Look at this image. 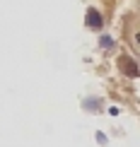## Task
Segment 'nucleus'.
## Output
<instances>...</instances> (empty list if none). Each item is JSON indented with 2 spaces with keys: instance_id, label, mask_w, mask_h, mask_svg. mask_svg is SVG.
<instances>
[{
  "instance_id": "nucleus-2",
  "label": "nucleus",
  "mask_w": 140,
  "mask_h": 147,
  "mask_svg": "<svg viewBox=\"0 0 140 147\" xmlns=\"http://www.w3.org/2000/svg\"><path fill=\"white\" fill-rule=\"evenodd\" d=\"M87 24H89V27H94V29H99L101 27V15L97 10H89L87 12Z\"/></svg>"
},
{
  "instance_id": "nucleus-1",
  "label": "nucleus",
  "mask_w": 140,
  "mask_h": 147,
  "mask_svg": "<svg viewBox=\"0 0 140 147\" xmlns=\"http://www.w3.org/2000/svg\"><path fill=\"white\" fill-rule=\"evenodd\" d=\"M118 65H121V70H123L128 77H138V63H135L133 58L121 56V58H118Z\"/></svg>"
}]
</instances>
